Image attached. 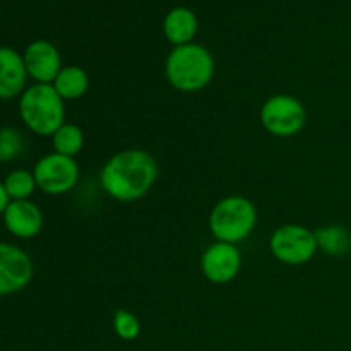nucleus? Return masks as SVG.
<instances>
[{"instance_id":"1","label":"nucleus","mask_w":351,"mask_h":351,"mask_svg":"<svg viewBox=\"0 0 351 351\" xmlns=\"http://www.w3.org/2000/svg\"><path fill=\"white\" fill-rule=\"evenodd\" d=\"M158 173L160 168L153 154L144 149H123L103 165L99 185L113 201L134 202L149 194Z\"/></svg>"},{"instance_id":"2","label":"nucleus","mask_w":351,"mask_h":351,"mask_svg":"<svg viewBox=\"0 0 351 351\" xmlns=\"http://www.w3.org/2000/svg\"><path fill=\"white\" fill-rule=\"evenodd\" d=\"M216 74V62L211 51L199 43L173 47L165 62L168 84L180 93H199L208 88Z\"/></svg>"},{"instance_id":"3","label":"nucleus","mask_w":351,"mask_h":351,"mask_svg":"<svg viewBox=\"0 0 351 351\" xmlns=\"http://www.w3.org/2000/svg\"><path fill=\"white\" fill-rule=\"evenodd\" d=\"M19 117L33 134L51 137L65 123V101L51 84L34 82L19 96Z\"/></svg>"},{"instance_id":"4","label":"nucleus","mask_w":351,"mask_h":351,"mask_svg":"<svg viewBox=\"0 0 351 351\" xmlns=\"http://www.w3.org/2000/svg\"><path fill=\"white\" fill-rule=\"evenodd\" d=\"M257 225V208L243 195H228L215 204L209 215V230L215 240L225 243L245 242Z\"/></svg>"},{"instance_id":"5","label":"nucleus","mask_w":351,"mask_h":351,"mask_svg":"<svg viewBox=\"0 0 351 351\" xmlns=\"http://www.w3.org/2000/svg\"><path fill=\"white\" fill-rule=\"evenodd\" d=\"M261 125L274 137H295L307 123V110L304 103L291 95H273L264 101L259 112Z\"/></svg>"},{"instance_id":"6","label":"nucleus","mask_w":351,"mask_h":351,"mask_svg":"<svg viewBox=\"0 0 351 351\" xmlns=\"http://www.w3.org/2000/svg\"><path fill=\"white\" fill-rule=\"evenodd\" d=\"M269 250L285 266H304L317 254V240L311 228L297 223L278 226L269 239Z\"/></svg>"},{"instance_id":"7","label":"nucleus","mask_w":351,"mask_h":351,"mask_svg":"<svg viewBox=\"0 0 351 351\" xmlns=\"http://www.w3.org/2000/svg\"><path fill=\"white\" fill-rule=\"evenodd\" d=\"M33 175L41 192L48 195H64L77 185L81 170L75 158L50 153L36 161Z\"/></svg>"},{"instance_id":"8","label":"nucleus","mask_w":351,"mask_h":351,"mask_svg":"<svg viewBox=\"0 0 351 351\" xmlns=\"http://www.w3.org/2000/svg\"><path fill=\"white\" fill-rule=\"evenodd\" d=\"M242 266V252L233 243H225L215 240L201 256L202 276L213 285L232 283L240 274Z\"/></svg>"},{"instance_id":"9","label":"nucleus","mask_w":351,"mask_h":351,"mask_svg":"<svg viewBox=\"0 0 351 351\" xmlns=\"http://www.w3.org/2000/svg\"><path fill=\"white\" fill-rule=\"evenodd\" d=\"M33 271V261L23 249L0 242V297L24 290Z\"/></svg>"},{"instance_id":"10","label":"nucleus","mask_w":351,"mask_h":351,"mask_svg":"<svg viewBox=\"0 0 351 351\" xmlns=\"http://www.w3.org/2000/svg\"><path fill=\"white\" fill-rule=\"evenodd\" d=\"M23 58L27 75L36 84H51L64 67L58 48L47 40H36L27 45Z\"/></svg>"},{"instance_id":"11","label":"nucleus","mask_w":351,"mask_h":351,"mask_svg":"<svg viewBox=\"0 0 351 351\" xmlns=\"http://www.w3.org/2000/svg\"><path fill=\"white\" fill-rule=\"evenodd\" d=\"M3 225L16 239H34L43 230V213L33 201H10L3 213Z\"/></svg>"},{"instance_id":"12","label":"nucleus","mask_w":351,"mask_h":351,"mask_svg":"<svg viewBox=\"0 0 351 351\" xmlns=\"http://www.w3.org/2000/svg\"><path fill=\"white\" fill-rule=\"evenodd\" d=\"M27 71L19 51L0 47V99H12L27 88Z\"/></svg>"},{"instance_id":"13","label":"nucleus","mask_w":351,"mask_h":351,"mask_svg":"<svg viewBox=\"0 0 351 351\" xmlns=\"http://www.w3.org/2000/svg\"><path fill=\"white\" fill-rule=\"evenodd\" d=\"M197 29V16L194 10L187 9V7H175L163 19V34L173 47L194 43Z\"/></svg>"},{"instance_id":"14","label":"nucleus","mask_w":351,"mask_h":351,"mask_svg":"<svg viewBox=\"0 0 351 351\" xmlns=\"http://www.w3.org/2000/svg\"><path fill=\"white\" fill-rule=\"evenodd\" d=\"M51 86L64 101H75L88 93L89 75L79 65H64Z\"/></svg>"},{"instance_id":"15","label":"nucleus","mask_w":351,"mask_h":351,"mask_svg":"<svg viewBox=\"0 0 351 351\" xmlns=\"http://www.w3.org/2000/svg\"><path fill=\"white\" fill-rule=\"evenodd\" d=\"M317 249L331 257H341L351 250V235L346 228L338 225L322 226L315 230Z\"/></svg>"},{"instance_id":"16","label":"nucleus","mask_w":351,"mask_h":351,"mask_svg":"<svg viewBox=\"0 0 351 351\" xmlns=\"http://www.w3.org/2000/svg\"><path fill=\"white\" fill-rule=\"evenodd\" d=\"M51 146H53V153L75 158L84 147V132L75 123L65 122L51 136Z\"/></svg>"},{"instance_id":"17","label":"nucleus","mask_w":351,"mask_h":351,"mask_svg":"<svg viewBox=\"0 0 351 351\" xmlns=\"http://www.w3.org/2000/svg\"><path fill=\"white\" fill-rule=\"evenodd\" d=\"M10 201H27L38 189L33 171L14 170L3 180Z\"/></svg>"},{"instance_id":"18","label":"nucleus","mask_w":351,"mask_h":351,"mask_svg":"<svg viewBox=\"0 0 351 351\" xmlns=\"http://www.w3.org/2000/svg\"><path fill=\"white\" fill-rule=\"evenodd\" d=\"M113 331L123 341H134L141 335V322L130 311L120 308L113 315Z\"/></svg>"},{"instance_id":"19","label":"nucleus","mask_w":351,"mask_h":351,"mask_svg":"<svg viewBox=\"0 0 351 351\" xmlns=\"http://www.w3.org/2000/svg\"><path fill=\"white\" fill-rule=\"evenodd\" d=\"M24 139L21 132H17L12 127H5L0 130V158L3 160H12L17 154L23 153Z\"/></svg>"},{"instance_id":"20","label":"nucleus","mask_w":351,"mask_h":351,"mask_svg":"<svg viewBox=\"0 0 351 351\" xmlns=\"http://www.w3.org/2000/svg\"><path fill=\"white\" fill-rule=\"evenodd\" d=\"M10 204V197L9 194H7L5 187H3V182H0V216H3V213H5L7 206Z\"/></svg>"},{"instance_id":"21","label":"nucleus","mask_w":351,"mask_h":351,"mask_svg":"<svg viewBox=\"0 0 351 351\" xmlns=\"http://www.w3.org/2000/svg\"><path fill=\"white\" fill-rule=\"evenodd\" d=\"M0 163H2V158H0Z\"/></svg>"}]
</instances>
